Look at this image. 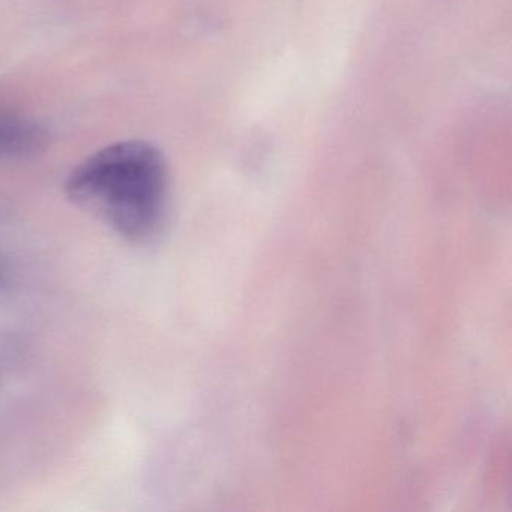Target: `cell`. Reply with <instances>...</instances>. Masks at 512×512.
Masks as SVG:
<instances>
[{
  "label": "cell",
  "instance_id": "cell-2",
  "mask_svg": "<svg viewBox=\"0 0 512 512\" xmlns=\"http://www.w3.org/2000/svg\"><path fill=\"white\" fill-rule=\"evenodd\" d=\"M47 142V131L37 121L0 107V161L31 157Z\"/></svg>",
  "mask_w": 512,
  "mask_h": 512
},
{
  "label": "cell",
  "instance_id": "cell-1",
  "mask_svg": "<svg viewBox=\"0 0 512 512\" xmlns=\"http://www.w3.org/2000/svg\"><path fill=\"white\" fill-rule=\"evenodd\" d=\"M65 191L71 203L121 238L146 244L160 233L169 211V164L152 143H112L73 169Z\"/></svg>",
  "mask_w": 512,
  "mask_h": 512
},
{
  "label": "cell",
  "instance_id": "cell-3",
  "mask_svg": "<svg viewBox=\"0 0 512 512\" xmlns=\"http://www.w3.org/2000/svg\"><path fill=\"white\" fill-rule=\"evenodd\" d=\"M5 280V266L4 263L0 262V283H4Z\"/></svg>",
  "mask_w": 512,
  "mask_h": 512
}]
</instances>
